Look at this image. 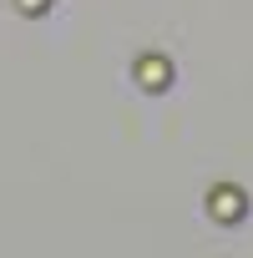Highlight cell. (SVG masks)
Masks as SVG:
<instances>
[{
  "instance_id": "cell-1",
  "label": "cell",
  "mask_w": 253,
  "mask_h": 258,
  "mask_svg": "<svg viewBox=\"0 0 253 258\" xmlns=\"http://www.w3.org/2000/svg\"><path fill=\"white\" fill-rule=\"evenodd\" d=\"M243 208H248V203H243V198H238V192H233V187H223V192H218V198H213V213H218V218H238V213H243Z\"/></svg>"
},
{
  "instance_id": "cell-2",
  "label": "cell",
  "mask_w": 253,
  "mask_h": 258,
  "mask_svg": "<svg viewBox=\"0 0 253 258\" xmlns=\"http://www.w3.org/2000/svg\"><path fill=\"white\" fill-rule=\"evenodd\" d=\"M142 81H167V61H142Z\"/></svg>"
}]
</instances>
